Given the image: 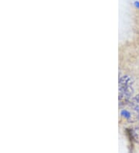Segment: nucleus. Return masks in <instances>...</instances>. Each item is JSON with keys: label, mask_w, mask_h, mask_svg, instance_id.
I'll use <instances>...</instances> for the list:
<instances>
[{"label": "nucleus", "mask_w": 139, "mask_h": 153, "mask_svg": "<svg viewBox=\"0 0 139 153\" xmlns=\"http://www.w3.org/2000/svg\"><path fill=\"white\" fill-rule=\"evenodd\" d=\"M120 114H121V116H122L123 118H131V113H130L127 110H123L122 111H121V113H120Z\"/></svg>", "instance_id": "obj_4"}, {"label": "nucleus", "mask_w": 139, "mask_h": 153, "mask_svg": "<svg viewBox=\"0 0 139 153\" xmlns=\"http://www.w3.org/2000/svg\"><path fill=\"white\" fill-rule=\"evenodd\" d=\"M132 136L134 140L139 143V128H136L132 131Z\"/></svg>", "instance_id": "obj_3"}, {"label": "nucleus", "mask_w": 139, "mask_h": 153, "mask_svg": "<svg viewBox=\"0 0 139 153\" xmlns=\"http://www.w3.org/2000/svg\"><path fill=\"white\" fill-rule=\"evenodd\" d=\"M135 6L138 9H139V2L138 1H136V2H135Z\"/></svg>", "instance_id": "obj_5"}, {"label": "nucleus", "mask_w": 139, "mask_h": 153, "mask_svg": "<svg viewBox=\"0 0 139 153\" xmlns=\"http://www.w3.org/2000/svg\"><path fill=\"white\" fill-rule=\"evenodd\" d=\"M132 107L138 114H139V94L133 97L132 101Z\"/></svg>", "instance_id": "obj_2"}, {"label": "nucleus", "mask_w": 139, "mask_h": 153, "mask_svg": "<svg viewBox=\"0 0 139 153\" xmlns=\"http://www.w3.org/2000/svg\"><path fill=\"white\" fill-rule=\"evenodd\" d=\"M133 80L131 76L125 75L119 80V101L120 103L128 102L133 94Z\"/></svg>", "instance_id": "obj_1"}, {"label": "nucleus", "mask_w": 139, "mask_h": 153, "mask_svg": "<svg viewBox=\"0 0 139 153\" xmlns=\"http://www.w3.org/2000/svg\"><path fill=\"white\" fill-rule=\"evenodd\" d=\"M138 114V118H139V114Z\"/></svg>", "instance_id": "obj_6"}]
</instances>
